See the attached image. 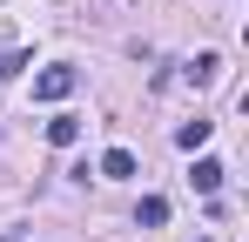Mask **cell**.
<instances>
[{"label": "cell", "instance_id": "277c9868", "mask_svg": "<svg viewBox=\"0 0 249 242\" xmlns=\"http://www.w3.org/2000/svg\"><path fill=\"white\" fill-rule=\"evenodd\" d=\"M101 175H108V182H128V175H135V155H128V148H108V155H101Z\"/></svg>", "mask_w": 249, "mask_h": 242}, {"label": "cell", "instance_id": "52a82bcc", "mask_svg": "<svg viewBox=\"0 0 249 242\" xmlns=\"http://www.w3.org/2000/svg\"><path fill=\"white\" fill-rule=\"evenodd\" d=\"M175 141H182V148H202V141H209V121H182Z\"/></svg>", "mask_w": 249, "mask_h": 242}, {"label": "cell", "instance_id": "5b68a950", "mask_svg": "<svg viewBox=\"0 0 249 242\" xmlns=\"http://www.w3.org/2000/svg\"><path fill=\"white\" fill-rule=\"evenodd\" d=\"M135 222H142V229H162V222H168V202H162V195H148L142 208H135Z\"/></svg>", "mask_w": 249, "mask_h": 242}, {"label": "cell", "instance_id": "8992f818", "mask_svg": "<svg viewBox=\"0 0 249 242\" xmlns=\"http://www.w3.org/2000/svg\"><path fill=\"white\" fill-rule=\"evenodd\" d=\"M215 68H222V54H196V61L182 68V74H189V81H196V87H202V81H215Z\"/></svg>", "mask_w": 249, "mask_h": 242}, {"label": "cell", "instance_id": "3957f363", "mask_svg": "<svg viewBox=\"0 0 249 242\" xmlns=\"http://www.w3.org/2000/svg\"><path fill=\"white\" fill-rule=\"evenodd\" d=\"M189 182H196L202 195H215V189H222V161H215V155H202V161H196V175H189Z\"/></svg>", "mask_w": 249, "mask_h": 242}, {"label": "cell", "instance_id": "ba28073f", "mask_svg": "<svg viewBox=\"0 0 249 242\" xmlns=\"http://www.w3.org/2000/svg\"><path fill=\"white\" fill-rule=\"evenodd\" d=\"M20 68H27V54H0V81H14Z\"/></svg>", "mask_w": 249, "mask_h": 242}, {"label": "cell", "instance_id": "7a4b0ae2", "mask_svg": "<svg viewBox=\"0 0 249 242\" xmlns=\"http://www.w3.org/2000/svg\"><path fill=\"white\" fill-rule=\"evenodd\" d=\"M47 141H54V148H74V141H81V121H74V115H54V121H47Z\"/></svg>", "mask_w": 249, "mask_h": 242}, {"label": "cell", "instance_id": "6da1fadb", "mask_svg": "<svg viewBox=\"0 0 249 242\" xmlns=\"http://www.w3.org/2000/svg\"><path fill=\"white\" fill-rule=\"evenodd\" d=\"M74 68H47V74H34V101H68V94H74Z\"/></svg>", "mask_w": 249, "mask_h": 242}]
</instances>
